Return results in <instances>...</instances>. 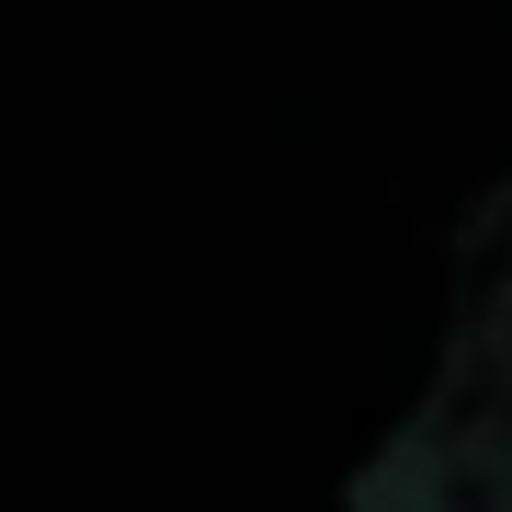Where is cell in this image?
<instances>
[{
  "instance_id": "6da1fadb",
  "label": "cell",
  "mask_w": 512,
  "mask_h": 512,
  "mask_svg": "<svg viewBox=\"0 0 512 512\" xmlns=\"http://www.w3.org/2000/svg\"><path fill=\"white\" fill-rule=\"evenodd\" d=\"M478 512H512V478H490V490H478Z\"/></svg>"
}]
</instances>
